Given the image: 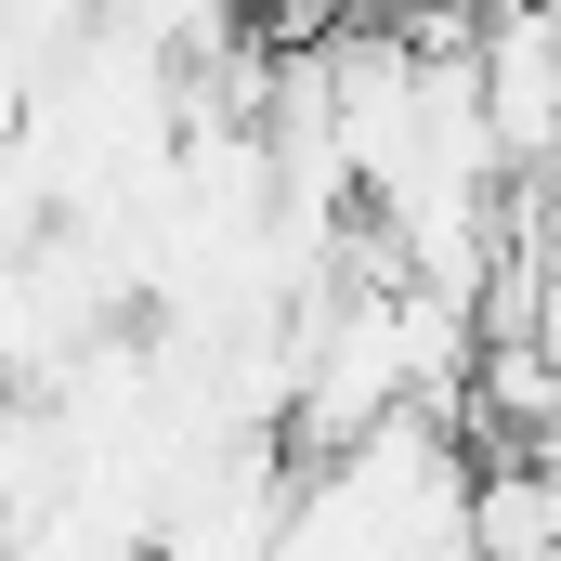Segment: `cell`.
I'll return each instance as SVG.
<instances>
[{
	"instance_id": "obj_3",
	"label": "cell",
	"mask_w": 561,
	"mask_h": 561,
	"mask_svg": "<svg viewBox=\"0 0 561 561\" xmlns=\"http://www.w3.org/2000/svg\"><path fill=\"white\" fill-rule=\"evenodd\" d=\"M13 118H26V53L0 39V144H13Z\"/></svg>"
},
{
	"instance_id": "obj_1",
	"label": "cell",
	"mask_w": 561,
	"mask_h": 561,
	"mask_svg": "<svg viewBox=\"0 0 561 561\" xmlns=\"http://www.w3.org/2000/svg\"><path fill=\"white\" fill-rule=\"evenodd\" d=\"M457 483H470V431L444 405H392V419L287 457L275 549L287 561H457Z\"/></svg>"
},
{
	"instance_id": "obj_2",
	"label": "cell",
	"mask_w": 561,
	"mask_h": 561,
	"mask_svg": "<svg viewBox=\"0 0 561 561\" xmlns=\"http://www.w3.org/2000/svg\"><path fill=\"white\" fill-rule=\"evenodd\" d=\"M26 496H39V405L0 379V536L26 523Z\"/></svg>"
}]
</instances>
